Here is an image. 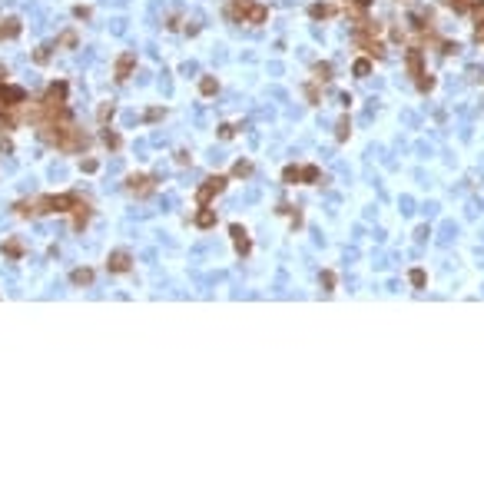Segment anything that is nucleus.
Returning a JSON list of instances; mask_svg holds the SVG:
<instances>
[{"instance_id": "1", "label": "nucleus", "mask_w": 484, "mask_h": 488, "mask_svg": "<svg viewBox=\"0 0 484 488\" xmlns=\"http://www.w3.org/2000/svg\"><path fill=\"white\" fill-rule=\"evenodd\" d=\"M110 266L116 269V272H123V269L130 266V256H126V253H116V256H113V259H110Z\"/></svg>"}, {"instance_id": "2", "label": "nucleus", "mask_w": 484, "mask_h": 488, "mask_svg": "<svg viewBox=\"0 0 484 488\" xmlns=\"http://www.w3.org/2000/svg\"><path fill=\"white\" fill-rule=\"evenodd\" d=\"M73 282H90V272L83 269V272H73Z\"/></svg>"}, {"instance_id": "3", "label": "nucleus", "mask_w": 484, "mask_h": 488, "mask_svg": "<svg viewBox=\"0 0 484 488\" xmlns=\"http://www.w3.org/2000/svg\"><path fill=\"white\" fill-rule=\"evenodd\" d=\"M212 222V213H199V226H209Z\"/></svg>"}]
</instances>
